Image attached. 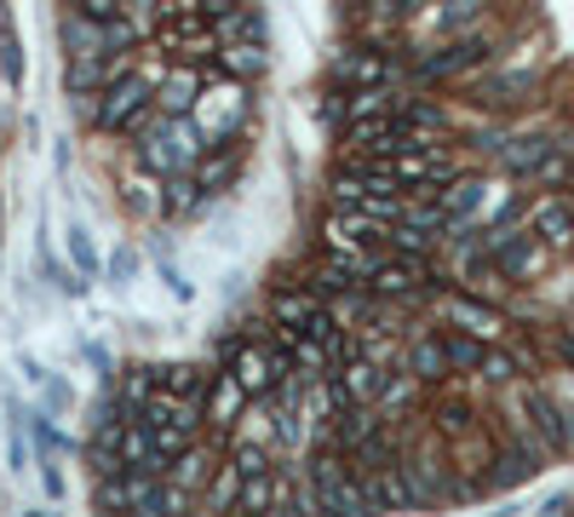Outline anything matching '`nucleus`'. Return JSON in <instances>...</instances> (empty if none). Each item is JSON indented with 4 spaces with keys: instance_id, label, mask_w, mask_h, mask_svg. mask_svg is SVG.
<instances>
[{
    "instance_id": "nucleus-27",
    "label": "nucleus",
    "mask_w": 574,
    "mask_h": 517,
    "mask_svg": "<svg viewBox=\"0 0 574 517\" xmlns=\"http://www.w3.org/2000/svg\"><path fill=\"white\" fill-rule=\"evenodd\" d=\"M557 145H552V138H517V145H505L500 156H505V167H512V172H540V161H546Z\"/></svg>"
},
{
    "instance_id": "nucleus-34",
    "label": "nucleus",
    "mask_w": 574,
    "mask_h": 517,
    "mask_svg": "<svg viewBox=\"0 0 574 517\" xmlns=\"http://www.w3.org/2000/svg\"><path fill=\"white\" fill-rule=\"evenodd\" d=\"M70 259H75V270H81V288L92 282V276H98V248H92V236L75 225L70 230Z\"/></svg>"
},
{
    "instance_id": "nucleus-21",
    "label": "nucleus",
    "mask_w": 574,
    "mask_h": 517,
    "mask_svg": "<svg viewBox=\"0 0 574 517\" xmlns=\"http://www.w3.org/2000/svg\"><path fill=\"white\" fill-rule=\"evenodd\" d=\"M235 167H242V150L224 145V156H208V161H201V167L190 172V179H195V190H201V196H213V190H224V185L235 179Z\"/></svg>"
},
{
    "instance_id": "nucleus-40",
    "label": "nucleus",
    "mask_w": 574,
    "mask_h": 517,
    "mask_svg": "<svg viewBox=\"0 0 574 517\" xmlns=\"http://www.w3.org/2000/svg\"><path fill=\"white\" fill-rule=\"evenodd\" d=\"M195 517H219V511H208V506H201V511H195Z\"/></svg>"
},
{
    "instance_id": "nucleus-19",
    "label": "nucleus",
    "mask_w": 574,
    "mask_h": 517,
    "mask_svg": "<svg viewBox=\"0 0 574 517\" xmlns=\"http://www.w3.org/2000/svg\"><path fill=\"white\" fill-rule=\"evenodd\" d=\"M385 58H374V52H345L340 58V81H356V92H380L385 87Z\"/></svg>"
},
{
    "instance_id": "nucleus-8",
    "label": "nucleus",
    "mask_w": 574,
    "mask_h": 517,
    "mask_svg": "<svg viewBox=\"0 0 574 517\" xmlns=\"http://www.w3.org/2000/svg\"><path fill=\"white\" fill-rule=\"evenodd\" d=\"M443 317H449V334H465V339H477V345H494V339L505 334L500 310L483 305V299H465V294L443 299Z\"/></svg>"
},
{
    "instance_id": "nucleus-30",
    "label": "nucleus",
    "mask_w": 574,
    "mask_h": 517,
    "mask_svg": "<svg viewBox=\"0 0 574 517\" xmlns=\"http://www.w3.org/2000/svg\"><path fill=\"white\" fill-rule=\"evenodd\" d=\"M443 351H449V374H454V368H460V374H477V368H483V351H489V345L465 339V334H443Z\"/></svg>"
},
{
    "instance_id": "nucleus-6",
    "label": "nucleus",
    "mask_w": 574,
    "mask_h": 517,
    "mask_svg": "<svg viewBox=\"0 0 574 517\" xmlns=\"http://www.w3.org/2000/svg\"><path fill=\"white\" fill-rule=\"evenodd\" d=\"M322 236H328V253H367V248H374L380 236H391V230L374 225L362 207H333L328 225H322Z\"/></svg>"
},
{
    "instance_id": "nucleus-37",
    "label": "nucleus",
    "mask_w": 574,
    "mask_h": 517,
    "mask_svg": "<svg viewBox=\"0 0 574 517\" xmlns=\"http://www.w3.org/2000/svg\"><path fill=\"white\" fill-rule=\"evenodd\" d=\"M98 506H104V511H127V483L104 477V483H98Z\"/></svg>"
},
{
    "instance_id": "nucleus-33",
    "label": "nucleus",
    "mask_w": 574,
    "mask_h": 517,
    "mask_svg": "<svg viewBox=\"0 0 574 517\" xmlns=\"http://www.w3.org/2000/svg\"><path fill=\"white\" fill-rule=\"evenodd\" d=\"M477 374L489 379V386H512V379H517V357H505L500 345H489V351H483V368H477Z\"/></svg>"
},
{
    "instance_id": "nucleus-41",
    "label": "nucleus",
    "mask_w": 574,
    "mask_h": 517,
    "mask_svg": "<svg viewBox=\"0 0 574 517\" xmlns=\"http://www.w3.org/2000/svg\"><path fill=\"white\" fill-rule=\"evenodd\" d=\"M568 517H574V500H568Z\"/></svg>"
},
{
    "instance_id": "nucleus-2",
    "label": "nucleus",
    "mask_w": 574,
    "mask_h": 517,
    "mask_svg": "<svg viewBox=\"0 0 574 517\" xmlns=\"http://www.w3.org/2000/svg\"><path fill=\"white\" fill-rule=\"evenodd\" d=\"M311 489L322 500V517H385L367 495V483L345 466V455H316L311 460Z\"/></svg>"
},
{
    "instance_id": "nucleus-7",
    "label": "nucleus",
    "mask_w": 574,
    "mask_h": 517,
    "mask_svg": "<svg viewBox=\"0 0 574 517\" xmlns=\"http://www.w3.org/2000/svg\"><path fill=\"white\" fill-rule=\"evenodd\" d=\"M367 294H374V299H420V294H431V265L396 253V259H385V265L374 270Z\"/></svg>"
},
{
    "instance_id": "nucleus-24",
    "label": "nucleus",
    "mask_w": 574,
    "mask_h": 517,
    "mask_svg": "<svg viewBox=\"0 0 574 517\" xmlns=\"http://www.w3.org/2000/svg\"><path fill=\"white\" fill-rule=\"evenodd\" d=\"M409 374L414 379H449V351H443V339H414V351H409Z\"/></svg>"
},
{
    "instance_id": "nucleus-1",
    "label": "nucleus",
    "mask_w": 574,
    "mask_h": 517,
    "mask_svg": "<svg viewBox=\"0 0 574 517\" xmlns=\"http://www.w3.org/2000/svg\"><path fill=\"white\" fill-rule=\"evenodd\" d=\"M132 132H139V161L150 172H161V179H190L201 167V132L190 121H167V116L150 110Z\"/></svg>"
},
{
    "instance_id": "nucleus-36",
    "label": "nucleus",
    "mask_w": 574,
    "mask_h": 517,
    "mask_svg": "<svg viewBox=\"0 0 574 517\" xmlns=\"http://www.w3.org/2000/svg\"><path fill=\"white\" fill-rule=\"evenodd\" d=\"M534 179H540V185H568V179H574V161H568L563 150H552L546 161H540V172H534Z\"/></svg>"
},
{
    "instance_id": "nucleus-20",
    "label": "nucleus",
    "mask_w": 574,
    "mask_h": 517,
    "mask_svg": "<svg viewBox=\"0 0 574 517\" xmlns=\"http://www.w3.org/2000/svg\"><path fill=\"white\" fill-rule=\"evenodd\" d=\"M483 179H454L443 196H436V207H443V219L454 225V219H471V213H477V207H483Z\"/></svg>"
},
{
    "instance_id": "nucleus-29",
    "label": "nucleus",
    "mask_w": 574,
    "mask_h": 517,
    "mask_svg": "<svg viewBox=\"0 0 574 517\" xmlns=\"http://www.w3.org/2000/svg\"><path fill=\"white\" fill-rule=\"evenodd\" d=\"M208 201L195 190V179H167V196H161V213L167 219H184V213H195V207Z\"/></svg>"
},
{
    "instance_id": "nucleus-15",
    "label": "nucleus",
    "mask_w": 574,
    "mask_h": 517,
    "mask_svg": "<svg viewBox=\"0 0 574 517\" xmlns=\"http://www.w3.org/2000/svg\"><path fill=\"white\" fill-rule=\"evenodd\" d=\"M483 58H489V41H483V34H465V41H454L443 58H425L420 76H425V81H443V76H460V69L483 63Z\"/></svg>"
},
{
    "instance_id": "nucleus-11",
    "label": "nucleus",
    "mask_w": 574,
    "mask_h": 517,
    "mask_svg": "<svg viewBox=\"0 0 574 517\" xmlns=\"http://www.w3.org/2000/svg\"><path fill=\"white\" fill-rule=\"evenodd\" d=\"M201 81L195 69H173V76H167L161 87H155V116H167V121H184L190 110H195V98H201Z\"/></svg>"
},
{
    "instance_id": "nucleus-31",
    "label": "nucleus",
    "mask_w": 574,
    "mask_h": 517,
    "mask_svg": "<svg viewBox=\"0 0 574 517\" xmlns=\"http://www.w3.org/2000/svg\"><path fill=\"white\" fill-rule=\"evenodd\" d=\"M414 391H420V379L414 374H385V386H380V408H409L414 402ZM374 408V414H380Z\"/></svg>"
},
{
    "instance_id": "nucleus-14",
    "label": "nucleus",
    "mask_w": 574,
    "mask_h": 517,
    "mask_svg": "<svg viewBox=\"0 0 574 517\" xmlns=\"http://www.w3.org/2000/svg\"><path fill=\"white\" fill-rule=\"evenodd\" d=\"M380 386H385V368L380 362H367V357H351L340 368V391L351 408H367V402H380Z\"/></svg>"
},
{
    "instance_id": "nucleus-25",
    "label": "nucleus",
    "mask_w": 574,
    "mask_h": 517,
    "mask_svg": "<svg viewBox=\"0 0 574 517\" xmlns=\"http://www.w3.org/2000/svg\"><path fill=\"white\" fill-rule=\"evenodd\" d=\"M155 402V368H132L127 386H121V414H132V420H144V408Z\"/></svg>"
},
{
    "instance_id": "nucleus-26",
    "label": "nucleus",
    "mask_w": 574,
    "mask_h": 517,
    "mask_svg": "<svg viewBox=\"0 0 574 517\" xmlns=\"http://www.w3.org/2000/svg\"><path fill=\"white\" fill-rule=\"evenodd\" d=\"M276 506V471L270 477H248L242 483V500H235V517H270Z\"/></svg>"
},
{
    "instance_id": "nucleus-35",
    "label": "nucleus",
    "mask_w": 574,
    "mask_h": 517,
    "mask_svg": "<svg viewBox=\"0 0 574 517\" xmlns=\"http://www.w3.org/2000/svg\"><path fill=\"white\" fill-rule=\"evenodd\" d=\"M230 466L242 471V483H248V477H270V460H264V448H259V443H242Z\"/></svg>"
},
{
    "instance_id": "nucleus-10",
    "label": "nucleus",
    "mask_w": 574,
    "mask_h": 517,
    "mask_svg": "<svg viewBox=\"0 0 574 517\" xmlns=\"http://www.w3.org/2000/svg\"><path fill=\"white\" fill-rule=\"evenodd\" d=\"M528 236H534L546 253H568V248H574V207H563V201H540L534 219H528Z\"/></svg>"
},
{
    "instance_id": "nucleus-17",
    "label": "nucleus",
    "mask_w": 574,
    "mask_h": 517,
    "mask_svg": "<svg viewBox=\"0 0 574 517\" xmlns=\"http://www.w3.org/2000/svg\"><path fill=\"white\" fill-rule=\"evenodd\" d=\"M402 132H420V138H443V127H449V116L436 110V103H425V98H396V116H391Z\"/></svg>"
},
{
    "instance_id": "nucleus-9",
    "label": "nucleus",
    "mask_w": 574,
    "mask_h": 517,
    "mask_svg": "<svg viewBox=\"0 0 574 517\" xmlns=\"http://www.w3.org/2000/svg\"><path fill=\"white\" fill-rule=\"evenodd\" d=\"M242 408H248V391L235 386L230 368H219V374L208 379V391H201V420H208L213 431H230L235 420H242Z\"/></svg>"
},
{
    "instance_id": "nucleus-16",
    "label": "nucleus",
    "mask_w": 574,
    "mask_h": 517,
    "mask_svg": "<svg viewBox=\"0 0 574 517\" xmlns=\"http://www.w3.org/2000/svg\"><path fill=\"white\" fill-rule=\"evenodd\" d=\"M167 483H173V489H184L190 500H195V495H208V483H213V455L195 443L190 455H179L173 466H167Z\"/></svg>"
},
{
    "instance_id": "nucleus-5",
    "label": "nucleus",
    "mask_w": 574,
    "mask_h": 517,
    "mask_svg": "<svg viewBox=\"0 0 574 517\" xmlns=\"http://www.w3.org/2000/svg\"><path fill=\"white\" fill-rule=\"evenodd\" d=\"M230 374H235V386H242L248 397H276V386L293 374V357H288L282 339L276 345H242L235 362H230Z\"/></svg>"
},
{
    "instance_id": "nucleus-39",
    "label": "nucleus",
    "mask_w": 574,
    "mask_h": 517,
    "mask_svg": "<svg viewBox=\"0 0 574 517\" xmlns=\"http://www.w3.org/2000/svg\"><path fill=\"white\" fill-rule=\"evenodd\" d=\"M132 270H139V259H132V253L121 248V253L110 259V276H115V282H121V288H127V282H132Z\"/></svg>"
},
{
    "instance_id": "nucleus-4",
    "label": "nucleus",
    "mask_w": 574,
    "mask_h": 517,
    "mask_svg": "<svg viewBox=\"0 0 574 517\" xmlns=\"http://www.w3.org/2000/svg\"><path fill=\"white\" fill-rule=\"evenodd\" d=\"M150 110H155V81L139 76V69H127V76H121L115 87H104V98H98V127L132 132Z\"/></svg>"
},
{
    "instance_id": "nucleus-13",
    "label": "nucleus",
    "mask_w": 574,
    "mask_h": 517,
    "mask_svg": "<svg viewBox=\"0 0 574 517\" xmlns=\"http://www.w3.org/2000/svg\"><path fill=\"white\" fill-rule=\"evenodd\" d=\"M523 402H528V414H534V431H540V443L552 448V455H563L568 448V414L557 408V397H546V391H523Z\"/></svg>"
},
{
    "instance_id": "nucleus-18",
    "label": "nucleus",
    "mask_w": 574,
    "mask_h": 517,
    "mask_svg": "<svg viewBox=\"0 0 574 517\" xmlns=\"http://www.w3.org/2000/svg\"><path fill=\"white\" fill-rule=\"evenodd\" d=\"M540 466L523 455V448L517 443H500L494 448V471H489V483H494V489H517V483H528Z\"/></svg>"
},
{
    "instance_id": "nucleus-3",
    "label": "nucleus",
    "mask_w": 574,
    "mask_h": 517,
    "mask_svg": "<svg viewBox=\"0 0 574 517\" xmlns=\"http://www.w3.org/2000/svg\"><path fill=\"white\" fill-rule=\"evenodd\" d=\"M248 116H253V103H248L242 81H208V87H201V98H195V110H190L195 132L201 138H224V145L242 138Z\"/></svg>"
},
{
    "instance_id": "nucleus-32",
    "label": "nucleus",
    "mask_w": 574,
    "mask_h": 517,
    "mask_svg": "<svg viewBox=\"0 0 574 517\" xmlns=\"http://www.w3.org/2000/svg\"><path fill=\"white\" fill-rule=\"evenodd\" d=\"M436 431H443V437H465L471 431V408L460 397H443V402H436Z\"/></svg>"
},
{
    "instance_id": "nucleus-22",
    "label": "nucleus",
    "mask_w": 574,
    "mask_h": 517,
    "mask_svg": "<svg viewBox=\"0 0 574 517\" xmlns=\"http://www.w3.org/2000/svg\"><path fill=\"white\" fill-rule=\"evenodd\" d=\"M345 116H351V127H362V121H391V116H396V98H391V87H380V92H351V98H345Z\"/></svg>"
},
{
    "instance_id": "nucleus-12",
    "label": "nucleus",
    "mask_w": 574,
    "mask_h": 517,
    "mask_svg": "<svg viewBox=\"0 0 574 517\" xmlns=\"http://www.w3.org/2000/svg\"><path fill=\"white\" fill-rule=\"evenodd\" d=\"M270 317H276L282 334H305L316 317H322V299L311 288H282L276 299H270Z\"/></svg>"
},
{
    "instance_id": "nucleus-38",
    "label": "nucleus",
    "mask_w": 574,
    "mask_h": 517,
    "mask_svg": "<svg viewBox=\"0 0 574 517\" xmlns=\"http://www.w3.org/2000/svg\"><path fill=\"white\" fill-rule=\"evenodd\" d=\"M471 23H477V7H471V0L465 7H443V29H471Z\"/></svg>"
},
{
    "instance_id": "nucleus-28",
    "label": "nucleus",
    "mask_w": 574,
    "mask_h": 517,
    "mask_svg": "<svg viewBox=\"0 0 574 517\" xmlns=\"http://www.w3.org/2000/svg\"><path fill=\"white\" fill-rule=\"evenodd\" d=\"M235 500H242V471L219 466L213 483H208V511H235Z\"/></svg>"
},
{
    "instance_id": "nucleus-23",
    "label": "nucleus",
    "mask_w": 574,
    "mask_h": 517,
    "mask_svg": "<svg viewBox=\"0 0 574 517\" xmlns=\"http://www.w3.org/2000/svg\"><path fill=\"white\" fill-rule=\"evenodd\" d=\"M219 69H224V81H253L264 76V47H219Z\"/></svg>"
}]
</instances>
